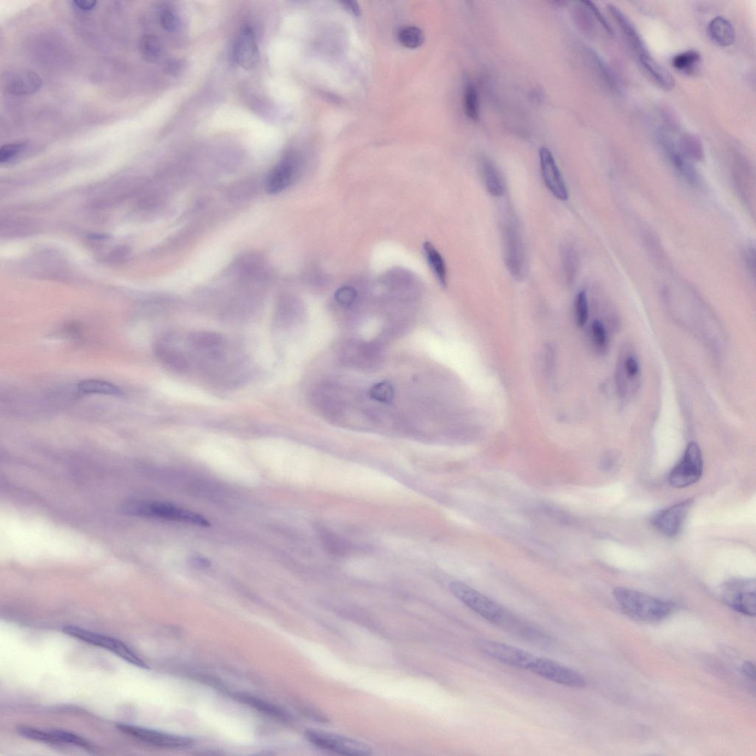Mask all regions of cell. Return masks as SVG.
Instances as JSON below:
<instances>
[{
	"label": "cell",
	"instance_id": "cell-1",
	"mask_svg": "<svg viewBox=\"0 0 756 756\" xmlns=\"http://www.w3.org/2000/svg\"><path fill=\"white\" fill-rule=\"evenodd\" d=\"M613 595L628 614L640 620L659 621L671 613V606L664 600L634 589L617 587Z\"/></svg>",
	"mask_w": 756,
	"mask_h": 756
},
{
	"label": "cell",
	"instance_id": "cell-2",
	"mask_svg": "<svg viewBox=\"0 0 756 756\" xmlns=\"http://www.w3.org/2000/svg\"><path fill=\"white\" fill-rule=\"evenodd\" d=\"M125 510L131 515L150 518V519L187 523L202 527H208L210 524L203 515L168 503L134 502L127 505Z\"/></svg>",
	"mask_w": 756,
	"mask_h": 756
},
{
	"label": "cell",
	"instance_id": "cell-3",
	"mask_svg": "<svg viewBox=\"0 0 756 756\" xmlns=\"http://www.w3.org/2000/svg\"><path fill=\"white\" fill-rule=\"evenodd\" d=\"M450 590L466 606L496 626H501L509 613L493 600L460 582L451 583Z\"/></svg>",
	"mask_w": 756,
	"mask_h": 756
},
{
	"label": "cell",
	"instance_id": "cell-4",
	"mask_svg": "<svg viewBox=\"0 0 756 756\" xmlns=\"http://www.w3.org/2000/svg\"><path fill=\"white\" fill-rule=\"evenodd\" d=\"M64 633L85 642V643L105 648L126 660L129 664L141 668H148V666L136 653L119 640L106 635L92 633L84 629L75 626H67L63 629Z\"/></svg>",
	"mask_w": 756,
	"mask_h": 756
},
{
	"label": "cell",
	"instance_id": "cell-5",
	"mask_svg": "<svg viewBox=\"0 0 756 756\" xmlns=\"http://www.w3.org/2000/svg\"><path fill=\"white\" fill-rule=\"evenodd\" d=\"M703 459L699 445L690 442L680 461L673 469L668 482L673 488L685 489L697 482L702 475Z\"/></svg>",
	"mask_w": 756,
	"mask_h": 756
},
{
	"label": "cell",
	"instance_id": "cell-6",
	"mask_svg": "<svg viewBox=\"0 0 756 756\" xmlns=\"http://www.w3.org/2000/svg\"><path fill=\"white\" fill-rule=\"evenodd\" d=\"M474 646L482 654L517 668L529 671L536 658L523 649L489 639H476Z\"/></svg>",
	"mask_w": 756,
	"mask_h": 756
},
{
	"label": "cell",
	"instance_id": "cell-7",
	"mask_svg": "<svg viewBox=\"0 0 756 756\" xmlns=\"http://www.w3.org/2000/svg\"><path fill=\"white\" fill-rule=\"evenodd\" d=\"M305 737L315 746L340 755L367 756L372 754V749L367 744L340 735L320 731H308L305 733Z\"/></svg>",
	"mask_w": 756,
	"mask_h": 756
},
{
	"label": "cell",
	"instance_id": "cell-8",
	"mask_svg": "<svg viewBox=\"0 0 756 756\" xmlns=\"http://www.w3.org/2000/svg\"><path fill=\"white\" fill-rule=\"evenodd\" d=\"M755 587V580H732L724 586V602L737 613L754 617L756 613Z\"/></svg>",
	"mask_w": 756,
	"mask_h": 756
},
{
	"label": "cell",
	"instance_id": "cell-9",
	"mask_svg": "<svg viewBox=\"0 0 756 756\" xmlns=\"http://www.w3.org/2000/svg\"><path fill=\"white\" fill-rule=\"evenodd\" d=\"M529 671L557 684L573 688L586 686V679L580 673L550 659L536 657Z\"/></svg>",
	"mask_w": 756,
	"mask_h": 756
},
{
	"label": "cell",
	"instance_id": "cell-10",
	"mask_svg": "<svg viewBox=\"0 0 756 756\" xmlns=\"http://www.w3.org/2000/svg\"><path fill=\"white\" fill-rule=\"evenodd\" d=\"M693 503V500H686L657 512L652 517V525L667 537L677 536L684 524Z\"/></svg>",
	"mask_w": 756,
	"mask_h": 756
},
{
	"label": "cell",
	"instance_id": "cell-11",
	"mask_svg": "<svg viewBox=\"0 0 756 756\" xmlns=\"http://www.w3.org/2000/svg\"><path fill=\"white\" fill-rule=\"evenodd\" d=\"M117 728L128 736L136 738L145 743L154 745V746L178 749L191 746L193 741L188 738L174 736V735L153 731L138 726H130V724H119Z\"/></svg>",
	"mask_w": 756,
	"mask_h": 756
},
{
	"label": "cell",
	"instance_id": "cell-12",
	"mask_svg": "<svg viewBox=\"0 0 756 756\" xmlns=\"http://www.w3.org/2000/svg\"><path fill=\"white\" fill-rule=\"evenodd\" d=\"M3 85L10 94L29 96L39 90L43 85V80L34 70L18 68L6 72L3 78Z\"/></svg>",
	"mask_w": 756,
	"mask_h": 756
},
{
	"label": "cell",
	"instance_id": "cell-13",
	"mask_svg": "<svg viewBox=\"0 0 756 756\" xmlns=\"http://www.w3.org/2000/svg\"><path fill=\"white\" fill-rule=\"evenodd\" d=\"M504 258L507 267L516 279L524 274V252L521 238L515 227L509 225L504 227Z\"/></svg>",
	"mask_w": 756,
	"mask_h": 756
},
{
	"label": "cell",
	"instance_id": "cell-14",
	"mask_svg": "<svg viewBox=\"0 0 756 756\" xmlns=\"http://www.w3.org/2000/svg\"><path fill=\"white\" fill-rule=\"evenodd\" d=\"M542 177L546 187L558 200L564 201L569 198L566 185L558 167L553 154L547 148L540 151Z\"/></svg>",
	"mask_w": 756,
	"mask_h": 756
},
{
	"label": "cell",
	"instance_id": "cell-15",
	"mask_svg": "<svg viewBox=\"0 0 756 756\" xmlns=\"http://www.w3.org/2000/svg\"><path fill=\"white\" fill-rule=\"evenodd\" d=\"M234 58L237 64L246 70L254 68L260 59L258 45L253 29L244 27L238 36L234 46Z\"/></svg>",
	"mask_w": 756,
	"mask_h": 756
},
{
	"label": "cell",
	"instance_id": "cell-16",
	"mask_svg": "<svg viewBox=\"0 0 756 756\" xmlns=\"http://www.w3.org/2000/svg\"><path fill=\"white\" fill-rule=\"evenodd\" d=\"M22 734L23 736L25 738L38 742H43L54 744H65L74 745V746L76 747H79L81 748L88 750H92L94 749L93 745L88 740L78 736V735L66 731H44L32 728L25 727L22 731Z\"/></svg>",
	"mask_w": 756,
	"mask_h": 756
},
{
	"label": "cell",
	"instance_id": "cell-17",
	"mask_svg": "<svg viewBox=\"0 0 756 756\" xmlns=\"http://www.w3.org/2000/svg\"><path fill=\"white\" fill-rule=\"evenodd\" d=\"M659 141L662 149L665 150L671 163L674 165L679 173L691 184H697L699 178L696 170L677 147L674 140L667 132L662 131L659 134Z\"/></svg>",
	"mask_w": 756,
	"mask_h": 756
},
{
	"label": "cell",
	"instance_id": "cell-18",
	"mask_svg": "<svg viewBox=\"0 0 756 756\" xmlns=\"http://www.w3.org/2000/svg\"><path fill=\"white\" fill-rule=\"evenodd\" d=\"M608 9L614 18L618 27L622 31L629 44L634 49L638 56L648 53L644 41L640 37L637 29L631 21L615 6L609 5Z\"/></svg>",
	"mask_w": 756,
	"mask_h": 756
},
{
	"label": "cell",
	"instance_id": "cell-19",
	"mask_svg": "<svg viewBox=\"0 0 756 756\" xmlns=\"http://www.w3.org/2000/svg\"><path fill=\"white\" fill-rule=\"evenodd\" d=\"M296 172V164L291 158L279 163L269 175L266 183L269 193L276 194L285 190L292 183Z\"/></svg>",
	"mask_w": 756,
	"mask_h": 756
},
{
	"label": "cell",
	"instance_id": "cell-20",
	"mask_svg": "<svg viewBox=\"0 0 756 756\" xmlns=\"http://www.w3.org/2000/svg\"><path fill=\"white\" fill-rule=\"evenodd\" d=\"M640 64L653 79L657 84L666 90H672L675 86V80L666 68L662 66L653 57L647 54L638 56Z\"/></svg>",
	"mask_w": 756,
	"mask_h": 756
},
{
	"label": "cell",
	"instance_id": "cell-21",
	"mask_svg": "<svg viewBox=\"0 0 756 756\" xmlns=\"http://www.w3.org/2000/svg\"><path fill=\"white\" fill-rule=\"evenodd\" d=\"M710 38L719 46L728 47L736 40V32L729 21L722 17L713 18L708 25Z\"/></svg>",
	"mask_w": 756,
	"mask_h": 756
},
{
	"label": "cell",
	"instance_id": "cell-22",
	"mask_svg": "<svg viewBox=\"0 0 756 756\" xmlns=\"http://www.w3.org/2000/svg\"><path fill=\"white\" fill-rule=\"evenodd\" d=\"M482 174L487 190L496 198L504 194V183L502 176L495 164L484 159L481 163Z\"/></svg>",
	"mask_w": 756,
	"mask_h": 756
},
{
	"label": "cell",
	"instance_id": "cell-23",
	"mask_svg": "<svg viewBox=\"0 0 756 756\" xmlns=\"http://www.w3.org/2000/svg\"><path fill=\"white\" fill-rule=\"evenodd\" d=\"M190 343L194 348L203 350L210 356H216L219 349L224 344V338L218 334L201 331L190 336Z\"/></svg>",
	"mask_w": 756,
	"mask_h": 756
},
{
	"label": "cell",
	"instance_id": "cell-24",
	"mask_svg": "<svg viewBox=\"0 0 756 756\" xmlns=\"http://www.w3.org/2000/svg\"><path fill=\"white\" fill-rule=\"evenodd\" d=\"M79 395H100L121 397L123 391L112 383L99 380H85L80 382L77 387Z\"/></svg>",
	"mask_w": 756,
	"mask_h": 756
},
{
	"label": "cell",
	"instance_id": "cell-25",
	"mask_svg": "<svg viewBox=\"0 0 756 756\" xmlns=\"http://www.w3.org/2000/svg\"><path fill=\"white\" fill-rule=\"evenodd\" d=\"M318 533L324 546L329 554L344 556L351 551V544L329 528L319 527Z\"/></svg>",
	"mask_w": 756,
	"mask_h": 756
},
{
	"label": "cell",
	"instance_id": "cell-26",
	"mask_svg": "<svg viewBox=\"0 0 756 756\" xmlns=\"http://www.w3.org/2000/svg\"><path fill=\"white\" fill-rule=\"evenodd\" d=\"M375 348L369 345L353 343L348 344L345 348L344 357L348 363L360 366L367 365L372 358L375 356Z\"/></svg>",
	"mask_w": 756,
	"mask_h": 756
},
{
	"label": "cell",
	"instance_id": "cell-27",
	"mask_svg": "<svg viewBox=\"0 0 756 756\" xmlns=\"http://www.w3.org/2000/svg\"><path fill=\"white\" fill-rule=\"evenodd\" d=\"M139 50L145 61L150 63H156L163 54L161 41L157 36L145 35L140 40Z\"/></svg>",
	"mask_w": 756,
	"mask_h": 756
},
{
	"label": "cell",
	"instance_id": "cell-28",
	"mask_svg": "<svg viewBox=\"0 0 756 756\" xmlns=\"http://www.w3.org/2000/svg\"><path fill=\"white\" fill-rule=\"evenodd\" d=\"M425 254H426L429 264L432 271L439 279L443 286L447 285V270L441 254L438 252L430 242H426L423 245Z\"/></svg>",
	"mask_w": 756,
	"mask_h": 756
},
{
	"label": "cell",
	"instance_id": "cell-29",
	"mask_svg": "<svg viewBox=\"0 0 756 756\" xmlns=\"http://www.w3.org/2000/svg\"><path fill=\"white\" fill-rule=\"evenodd\" d=\"M156 349L159 358L170 367L179 371H184L189 368L188 358L178 349L165 345H159Z\"/></svg>",
	"mask_w": 756,
	"mask_h": 756
},
{
	"label": "cell",
	"instance_id": "cell-30",
	"mask_svg": "<svg viewBox=\"0 0 756 756\" xmlns=\"http://www.w3.org/2000/svg\"><path fill=\"white\" fill-rule=\"evenodd\" d=\"M700 61L701 56L697 51L687 50L673 58L672 65L682 74L691 75L696 71Z\"/></svg>",
	"mask_w": 756,
	"mask_h": 756
},
{
	"label": "cell",
	"instance_id": "cell-31",
	"mask_svg": "<svg viewBox=\"0 0 756 756\" xmlns=\"http://www.w3.org/2000/svg\"><path fill=\"white\" fill-rule=\"evenodd\" d=\"M463 100L466 116L473 121H478L480 116V96L478 89L472 83L465 86Z\"/></svg>",
	"mask_w": 756,
	"mask_h": 756
},
{
	"label": "cell",
	"instance_id": "cell-32",
	"mask_svg": "<svg viewBox=\"0 0 756 756\" xmlns=\"http://www.w3.org/2000/svg\"><path fill=\"white\" fill-rule=\"evenodd\" d=\"M237 698L239 699L240 701L247 704V705L266 713L267 715L273 716L278 719H287V715L283 710L274 706L273 705H271V704L263 700L246 695H239Z\"/></svg>",
	"mask_w": 756,
	"mask_h": 756
},
{
	"label": "cell",
	"instance_id": "cell-33",
	"mask_svg": "<svg viewBox=\"0 0 756 756\" xmlns=\"http://www.w3.org/2000/svg\"><path fill=\"white\" fill-rule=\"evenodd\" d=\"M398 37L402 46L410 49L420 47L424 41V35L421 30L413 26L402 28L399 30Z\"/></svg>",
	"mask_w": 756,
	"mask_h": 756
},
{
	"label": "cell",
	"instance_id": "cell-34",
	"mask_svg": "<svg viewBox=\"0 0 756 756\" xmlns=\"http://www.w3.org/2000/svg\"><path fill=\"white\" fill-rule=\"evenodd\" d=\"M587 54L589 59L591 60L595 70L597 72V74L602 78L606 84L611 88H616L617 82L615 78L604 60L593 50H589Z\"/></svg>",
	"mask_w": 756,
	"mask_h": 756
},
{
	"label": "cell",
	"instance_id": "cell-35",
	"mask_svg": "<svg viewBox=\"0 0 756 756\" xmlns=\"http://www.w3.org/2000/svg\"><path fill=\"white\" fill-rule=\"evenodd\" d=\"M680 151L687 159L701 161L703 158V150L701 142L693 136H685L681 140Z\"/></svg>",
	"mask_w": 756,
	"mask_h": 756
},
{
	"label": "cell",
	"instance_id": "cell-36",
	"mask_svg": "<svg viewBox=\"0 0 756 756\" xmlns=\"http://www.w3.org/2000/svg\"><path fill=\"white\" fill-rule=\"evenodd\" d=\"M395 396V391L390 382L382 381L376 383L370 390V396L379 402L388 403Z\"/></svg>",
	"mask_w": 756,
	"mask_h": 756
},
{
	"label": "cell",
	"instance_id": "cell-37",
	"mask_svg": "<svg viewBox=\"0 0 756 756\" xmlns=\"http://www.w3.org/2000/svg\"><path fill=\"white\" fill-rule=\"evenodd\" d=\"M575 316L578 327H583L589 318L588 299L585 292H579L575 301Z\"/></svg>",
	"mask_w": 756,
	"mask_h": 756
},
{
	"label": "cell",
	"instance_id": "cell-38",
	"mask_svg": "<svg viewBox=\"0 0 756 756\" xmlns=\"http://www.w3.org/2000/svg\"><path fill=\"white\" fill-rule=\"evenodd\" d=\"M27 147V143H14L5 144L0 149V162H9L23 152Z\"/></svg>",
	"mask_w": 756,
	"mask_h": 756
},
{
	"label": "cell",
	"instance_id": "cell-39",
	"mask_svg": "<svg viewBox=\"0 0 756 756\" xmlns=\"http://www.w3.org/2000/svg\"><path fill=\"white\" fill-rule=\"evenodd\" d=\"M160 23L162 28L168 32H174L175 30H178L180 25L178 17L170 9L162 10L160 16Z\"/></svg>",
	"mask_w": 756,
	"mask_h": 756
},
{
	"label": "cell",
	"instance_id": "cell-40",
	"mask_svg": "<svg viewBox=\"0 0 756 756\" xmlns=\"http://www.w3.org/2000/svg\"><path fill=\"white\" fill-rule=\"evenodd\" d=\"M335 297L336 302L340 305L349 307L355 303L357 298V292L354 287L345 286L338 289Z\"/></svg>",
	"mask_w": 756,
	"mask_h": 756
},
{
	"label": "cell",
	"instance_id": "cell-41",
	"mask_svg": "<svg viewBox=\"0 0 756 756\" xmlns=\"http://www.w3.org/2000/svg\"><path fill=\"white\" fill-rule=\"evenodd\" d=\"M592 334L595 343L599 347H604L607 343L606 330L604 325L599 320H595L593 324Z\"/></svg>",
	"mask_w": 756,
	"mask_h": 756
},
{
	"label": "cell",
	"instance_id": "cell-42",
	"mask_svg": "<svg viewBox=\"0 0 756 756\" xmlns=\"http://www.w3.org/2000/svg\"><path fill=\"white\" fill-rule=\"evenodd\" d=\"M584 3L589 9L590 12H591L595 18H596V19L598 21V23L600 24V25H602V28L606 31V33L608 34L613 35V30L612 28H611L604 15L600 13L599 9L592 2L584 1Z\"/></svg>",
	"mask_w": 756,
	"mask_h": 756
},
{
	"label": "cell",
	"instance_id": "cell-43",
	"mask_svg": "<svg viewBox=\"0 0 756 756\" xmlns=\"http://www.w3.org/2000/svg\"><path fill=\"white\" fill-rule=\"evenodd\" d=\"M624 370L631 378H636L640 371L639 362L635 356H629L624 363Z\"/></svg>",
	"mask_w": 756,
	"mask_h": 756
},
{
	"label": "cell",
	"instance_id": "cell-44",
	"mask_svg": "<svg viewBox=\"0 0 756 756\" xmlns=\"http://www.w3.org/2000/svg\"><path fill=\"white\" fill-rule=\"evenodd\" d=\"M575 257L572 248H567V250L564 254V264L565 265L566 270L568 272L567 276L569 277V280H571L574 276L573 272L575 271Z\"/></svg>",
	"mask_w": 756,
	"mask_h": 756
},
{
	"label": "cell",
	"instance_id": "cell-45",
	"mask_svg": "<svg viewBox=\"0 0 756 756\" xmlns=\"http://www.w3.org/2000/svg\"><path fill=\"white\" fill-rule=\"evenodd\" d=\"M74 4L80 10H84V12H90L96 8L97 2L88 1V0H76V1H74Z\"/></svg>",
	"mask_w": 756,
	"mask_h": 756
},
{
	"label": "cell",
	"instance_id": "cell-46",
	"mask_svg": "<svg viewBox=\"0 0 756 756\" xmlns=\"http://www.w3.org/2000/svg\"><path fill=\"white\" fill-rule=\"evenodd\" d=\"M742 670L745 676L749 679L755 680V666L750 662H744L742 666Z\"/></svg>",
	"mask_w": 756,
	"mask_h": 756
},
{
	"label": "cell",
	"instance_id": "cell-47",
	"mask_svg": "<svg viewBox=\"0 0 756 756\" xmlns=\"http://www.w3.org/2000/svg\"><path fill=\"white\" fill-rule=\"evenodd\" d=\"M343 4L348 10V12L354 14L355 16H358L360 14V8L356 2L347 1L343 2Z\"/></svg>",
	"mask_w": 756,
	"mask_h": 756
}]
</instances>
